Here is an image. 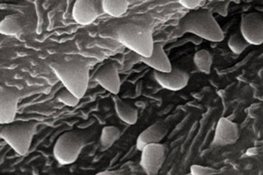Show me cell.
Segmentation results:
<instances>
[{"label": "cell", "mask_w": 263, "mask_h": 175, "mask_svg": "<svg viewBox=\"0 0 263 175\" xmlns=\"http://www.w3.org/2000/svg\"><path fill=\"white\" fill-rule=\"evenodd\" d=\"M101 2L76 1L72 9V18L77 23L88 25L95 22L103 13Z\"/></svg>", "instance_id": "9"}, {"label": "cell", "mask_w": 263, "mask_h": 175, "mask_svg": "<svg viewBox=\"0 0 263 175\" xmlns=\"http://www.w3.org/2000/svg\"><path fill=\"white\" fill-rule=\"evenodd\" d=\"M163 46L164 44L163 43H155L152 54L149 58H142L140 56V60L147 65L152 67L155 71L170 72L173 68V66Z\"/></svg>", "instance_id": "14"}, {"label": "cell", "mask_w": 263, "mask_h": 175, "mask_svg": "<svg viewBox=\"0 0 263 175\" xmlns=\"http://www.w3.org/2000/svg\"><path fill=\"white\" fill-rule=\"evenodd\" d=\"M96 81L104 90L116 95L119 94L121 87V77L119 67L116 63H106L102 66L95 74Z\"/></svg>", "instance_id": "10"}, {"label": "cell", "mask_w": 263, "mask_h": 175, "mask_svg": "<svg viewBox=\"0 0 263 175\" xmlns=\"http://www.w3.org/2000/svg\"><path fill=\"white\" fill-rule=\"evenodd\" d=\"M39 123L36 120L12 122L0 129V138L20 156L29 151Z\"/></svg>", "instance_id": "4"}, {"label": "cell", "mask_w": 263, "mask_h": 175, "mask_svg": "<svg viewBox=\"0 0 263 175\" xmlns=\"http://www.w3.org/2000/svg\"><path fill=\"white\" fill-rule=\"evenodd\" d=\"M129 5L127 1H102L103 12L114 18H119L126 14Z\"/></svg>", "instance_id": "17"}, {"label": "cell", "mask_w": 263, "mask_h": 175, "mask_svg": "<svg viewBox=\"0 0 263 175\" xmlns=\"http://www.w3.org/2000/svg\"><path fill=\"white\" fill-rule=\"evenodd\" d=\"M49 66L66 89L80 100L84 96L90 81L91 63L88 59L53 61Z\"/></svg>", "instance_id": "1"}, {"label": "cell", "mask_w": 263, "mask_h": 175, "mask_svg": "<svg viewBox=\"0 0 263 175\" xmlns=\"http://www.w3.org/2000/svg\"><path fill=\"white\" fill-rule=\"evenodd\" d=\"M178 28L180 32L192 33L213 42H219L224 39L223 30L208 9L189 12L180 20Z\"/></svg>", "instance_id": "2"}, {"label": "cell", "mask_w": 263, "mask_h": 175, "mask_svg": "<svg viewBox=\"0 0 263 175\" xmlns=\"http://www.w3.org/2000/svg\"><path fill=\"white\" fill-rule=\"evenodd\" d=\"M190 172L191 175H216L219 171L213 167L195 164L190 167Z\"/></svg>", "instance_id": "22"}, {"label": "cell", "mask_w": 263, "mask_h": 175, "mask_svg": "<svg viewBox=\"0 0 263 175\" xmlns=\"http://www.w3.org/2000/svg\"><path fill=\"white\" fill-rule=\"evenodd\" d=\"M241 33L250 45H260L263 43L262 13L252 12L242 15Z\"/></svg>", "instance_id": "8"}, {"label": "cell", "mask_w": 263, "mask_h": 175, "mask_svg": "<svg viewBox=\"0 0 263 175\" xmlns=\"http://www.w3.org/2000/svg\"><path fill=\"white\" fill-rule=\"evenodd\" d=\"M140 166L146 175H157L164 164L166 149L162 144H149L141 151Z\"/></svg>", "instance_id": "7"}, {"label": "cell", "mask_w": 263, "mask_h": 175, "mask_svg": "<svg viewBox=\"0 0 263 175\" xmlns=\"http://www.w3.org/2000/svg\"><path fill=\"white\" fill-rule=\"evenodd\" d=\"M2 43H3V40H2L1 38H0V48H1Z\"/></svg>", "instance_id": "26"}, {"label": "cell", "mask_w": 263, "mask_h": 175, "mask_svg": "<svg viewBox=\"0 0 263 175\" xmlns=\"http://www.w3.org/2000/svg\"><path fill=\"white\" fill-rule=\"evenodd\" d=\"M194 63L197 68L204 74H210L213 59L210 51L205 49L196 51L194 56Z\"/></svg>", "instance_id": "18"}, {"label": "cell", "mask_w": 263, "mask_h": 175, "mask_svg": "<svg viewBox=\"0 0 263 175\" xmlns=\"http://www.w3.org/2000/svg\"><path fill=\"white\" fill-rule=\"evenodd\" d=\"M120 135H121V131L116 126H104L102 130L100 138L101 146L103 149L110 148L118 140Z\"/></svg>", "instance_id": "19"}, {"label": "cell", "mask_w": 263, "mask_h": 175, "mask_svg": "<svg viewBox=\"0 0 263 175\" xmlns=\"http://www.w3.org/2000/svg\"><path fill=\"white\" fill-rule=\"evenodd\" d=\"M95 175H114V174H112V172H109L108 171H105L99 172H98V173H97Z\"/></svg>", "instance_id": "25"}, {"label": "cell", "mask_w": 263, "mask_h": 175, "mask_svg": "<svg viewBox=\"0 0 263 175\" xmlns=\"http://www.w3.org/2000/svg\"><path fill=\"white\" fill-rule=\"evenodd\" d=\"M257 148H252L248 149L247 153L249 156L255 155L257 153Z\"/></svg>", "instance_id": "24"}, {"label": "cell", "mask_w": 263, "mask_h": 175, "mask_svg": "<svg viewBox=\"0 0 263 175\" xmlns=\"http://www.w3.org/2000/svg\"><path fill=\"white\" fill-rule=\"evenodd\" d=\"M179 3L180 5H182V6L186 8V9L193 10L197 9L198 7L203 4L205 2L200 1V0H192V1L181 0Z\"/></svg>", "instance_id": "23"}, {"label": "cell", "mask_w": 263, "mask_h": 175, "mask_svg": "<svg viewBox=\"0 0 263 175\" xmlns=\"http://www.w3.org/2000/svg\"><path fill=\"white\" fill-rule=\"evenodd\" d=\"M86 142L87 136L83 131H66L55 141L53 148V156L63 166L73 164L79 158Z\"/></svg>", "instance_id": "5"}, {"label": "cell", "mask_w": 263, "mask_h": 175, "mask_svg": "<svg viewBox=\"0 0 263 175\" xmlns=\"http://www.w3.org/2000/svg\"><path fill=\"white\" fill-rule=\"evenodd\" d=\"M119 42L142 58L152 54L154 41L150 25L146 23L129 22L119 26L117 30Z\"/></svg>", "instance_id": "3"}, {"label": "cell", "mask_w": 263, "mask_h": 175, "mask_svg": "<svg viewBox=\"0 0 263 175\" xmlns=\"http://www.w3.org/2000/svg\"><path fill=\"white\" fill-rule=\"evenodd\" d=\"M21 94L16 87L0 84V124L13 122L16 117Z\"/></svg>", "instance_id": "6"}, {"label": "cell", "mask_w": 263, "mask_h": 175, "mask_svg": "<svg viewBox=\"0 0 263 175\" xmlns=\"http://www.w3.org/2000/svg\"><path fill=\"white\" fill-rule=\"evenodd\" d=\"M57 98L59 101L68 107H76L80 102V99L65 87L58 92Z\"/></svg>", "instance_id": "21"}, {"label": "cell", "mask_w": 263, "mask_h": 175, "mask_svg": "<svg viewBox=\"0 0 263 175\" xmlns=\"http://www.w3.org/2000/svg\"><path fill=\"white\" fill-rule=\"evenodd\" d=\"M228 45L232 52L240 54L249 47L250 44L247 42L241 33H235L229 38Z\"/></svg>", "instance_id": "20"}, {"label": "cell", "mask_w": 263, "mask_h": 175, "mask_svg": "<svg viewBox=\"0 0 263 175\" xmlns=\"http://www.w3.org/2000/svg\"><path fill=\"white\" fill-rule=\"evenodd\" d=\"M167 126L162 122L153 124L140 133L137 139L138 150L141 151L145 146L149 144H160L167 135Z\"/></svg>", "instance_id": "13"}, {"label": "cell", "mask_w": 263, "mask_h": 175, "mask_svg": "<svg viewBox=\"0 0 263 175\" xmlns=\"http://www.w3.org/2000/svg\"><path fill=\"white\" fill-rule=\"evenodd\" d=\"M114 100L115 109L120 119L127 125H135L139 118V112L136 108L118 97H115Z\"/></svg>", "instance_id": "15"}, {"label": "cell", "mask_w": 263, "mask_h": 175, "mask_svg": "<svg viewBox=\"0 0 263 175\" xmlns=\"http://www.w3.org/2000/svg\"><path fill=\"white\" fill-rule=\"evenodd\" d=\"M239 135L237 124L229 118L221 117L217 123L213 144L217 147L232 145L236 143Z\"/></svg>", "instance_id": "12"}, {"label": "cell", "mask_w": 263, "mask_h": 175, "mask_svg": "<svg viewBox=\"0 0 263 175\" xmlns=\"http://www.w3.org/2000/svg\"><path fill=\"white\" fill-rule=\"evenodd\" d=\"M23 24L21 18L17 15H8L0 21V34L17 36L22 33Z\"/></svg>", "instance_id": "16"}, {"label": "cell", "mask_w": 263, "mask_h": 175, "mask_svg": "<svg viewBox=\"0 0 263 175\" xmlns=\"http://www.w3.org/2000/svg\"><path fill=\"white\" fill-rule=\"evenodd\" d=\"M154 77L161 86L171 91H179L184 89L190 81V75L187 72L173 67L168 72L155 71Z\"/></svg>", "instance_id": "11"}]
</instances>
